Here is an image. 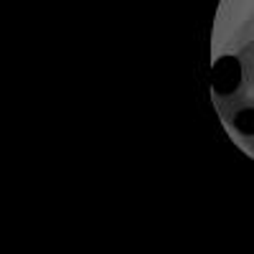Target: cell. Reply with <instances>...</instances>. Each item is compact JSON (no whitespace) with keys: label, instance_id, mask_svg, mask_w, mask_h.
Returning a JSON list of instances; mask_svg holds the SVG:
<instances>
[{"label":"cell","instance_id":"cell-1","mask_svg":"<svg viewBox=\"0 0 254 254\" xmlns=\"http://www.w3.org/2000/svg\"><path fill=\"white\" fill-rule=\"evenodd\" d=\"M211 81H214V92L226 99V97H234L242 92L244 87V66L242 61L234 56H224L214 64V74H211Z\"/></svg>","mask_w":254,"mask_h":254},{"label":"cell","instance_id":"cell-2","mask_svg":"<svg viewBox=\"0 0 254 254\" xmlns=\"http://www.w3.org/2000/svg\"><path fill=\"white\" fill-rule=\"evenodd\" d=\"M231 125H234L242 135L252 137L254 135V102L239 104V107L234 110V115H231Z\"/></svg>","mask_w":254,"mask_h":254}]
</instances>
